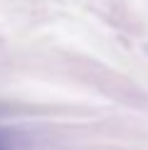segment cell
<instances>
[{"label":"cell","instance_id":"cell-1","mask_svg":"<svg viewBox=\"0 0 148 150\" xmlns=\"http://www.w3.org/2000/svg\"><path fill=\"white\" fill-rule=\"evenodd\" d=\"M0 150H5V145H3V143H0Z\"/></svg>","mask_w":148,"mask_h":150}]
</instances>
